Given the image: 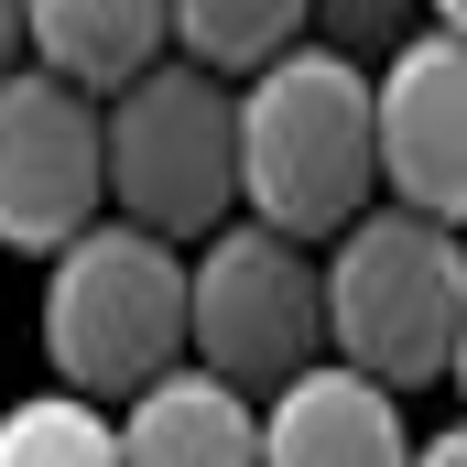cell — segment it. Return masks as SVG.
<instances>
[{
	"mask_svg": "<svg viewBox=\"0 0 467 467\" xmlns=\"http://www.w3.org/2000/svg\"><path fill=\"white\" fill-rule=\"evenodd\" d=\"M380 196V99L348 44H283L239 77V207L283 239H337Z\"/></svg>",
	"mask_w": 467,
	"mask_h": 467,
	"instance_id": "obj_1",
	"label": "cell"
},
{
	"mask_svg": "<svg viewBox=\"0 0 467 467\" xmlns=\"http://www.w3.org/2000/svg\"><path fill=\"white\" fill-rule=\"evenodd\" d=\"M44 358L88 402H130L141 380H163L185 358V250L130 218L77 229L44 283Z\"/></svg>",
	"mask_w": 467,
	"mask_h": 467,
	"instance_id": "obj_2",
	"label": "cell"
},
{
	"mask_svg": "<svg viewBox=\"0 0 467 467\" xmlns=\"http://www.w3.org/2000/svg\"><path fill=\"white\" fill-rule=\"evenodd\" d=\"M327 348L413 391V380H446V348H457L467 316V250L446 218H413V207H358L337 250H327Z\"/></svg>",
	"mask_w": 467,
	"mask_h": 467,
	"instance_id": "obj_3",
	"label": "cell"
},
{
	"mask_svg": "<svg viewBox=\"0 0 467 467\" xmlns=\"http://www.w3.org/2000/svg\"><path fill=\"white\" fill-rule=\"evenodd\" d=\"M99 130H109V218L185 250L239 207V99L207 66H141L99 99Z\"/></svg>",
	"mask_w": 467,
	"mask_h": 467,
	"instance_id": "obj_4",
	"label": "cell"
},
{
	"mask_svg": "<svg viewBox=\"0 0 467 467\" xmlns=\"http://www.w3.org/2000/svg\"><path fill=\"white\" fill-rule=\"evenodd\" d=\"M185 348L218 380H294L327 348V283L305 261V239L261 229V218H218L185 261Z\"/></svg>",
	"mask_w": 467,
	"mask_h": 467,
	"instance_id": "obj_5",
	"label": "cell"
},
{
	"mask_svg": "<svg viewBox=\"0 0 467 467\" xmlns=\"http://www.w3.org/2000/svg\"><path fill=\"white\" fill-rule=\"evenodd\" d=\"M109 218V130L99 88L55 66L0 77V250H66Z\"/></svg>",
	"mask_w": 467,
	"mask_h": 467,
	"instance_id": "obj_6",
	"label": "cell"
},
{
	"mask_svg": "<svg viewBox=\"0 0 467 467\" xmlns=\"http://www.w3.org/2000/svg\"><path fill=\"white\" fill-rule=\"evenodd\" d=\"M380 99V185L413 218L467 229V33H402L391 66L369 77Z\"/></svg>",
	"mask_w": 467,
	"mask_h": 467,
	"instance_id": "obj_7",
	"label": "cell"
},
{
	"mask_svg": "<svg viewBox=\"0 0 467 467\" xmlns=\"http://www.w3.org/2000/svg\"><path fill=\"white\" fill-rule=\"evenodd\" d=\"M261 467H413L402 391L348 358H305L261 402Z\"/></svg>",
	"mask_w": 467,
	"mask_h": 467,
	"instance_id": "obj_8",
	"label": "cell"
},
{
	"mask_svg": "<svg viewBox=\"0 0 467 467\" xmlns=\"http://www.w3.org/2000/svg\"><path fill=\"white\" fill-rule=\"evenodd\" d=\"M119 467H261V402L218 369H163L119 402Z\"/></svg>",
	"mask_w": 467,
	"mask_h": 467,
	"instance_id": "obj_9",
	"label": "cell"
},
{
	"mask_svg": "<svg viewBox=\"0 0 467 467\" xmlns=\"http://www.w3.org/2000/svg\"><path fill=\"white\" fill-rule=\"evenodd\" d=\"M22 33H33V66H55V77L109 99L141 66H163L174 11L163 0H22Z\"/></svg>",
	"mask_w": 467,
	"mask_h": 467,
	"instance_id": "obj_10",
	"label": "cell"
},
{
	"mask_svg": "<svg viewBox=\"0 0 467 467\" xmlns=\"http://www.w3.org/2000/svg\"><path fill=\"white\" fill-rule=\"evenodd\" d=\"M163 11H174L185 66H207V77H250V66H272V55L305 44V22H316V0H163Z\"/></svg>",
	"mask_w": 467,
	"mask_h": 467,
	"instance_id": "obj_11",
	"label": "cell"
},
{
	"mask_svg": "<svg viewBox=\"0 0 467 467\" xmlns=\"http://www.w3.org/2000/svg\"><path fill=\"white\" fill-rule=\"evenodd\" d=\"M0 467H119V413L88 391H22L0 413Z\"/></svg>",
	"mask_w": 467,
	"mask_h": 467,
	"instance_id": "obj_12",
	"label": "cell"
},
{
	"mask_svg": "<svg viewBox=\"0 0 467 467\" xmlns=\"http://www.w3.org/2000/svg\"><path fill=\"white\" fill-rule=\"evenodd\" d=\"M413 11H424V0H316V22H327V44H380V33H391V44H402V22H413Z\"/></svg>",
	"mask_w": 467,
	"mask_h": 467,
	"instance_id": "obj_13",
	"label": "cell"
},
{
	"mask_svg": "<svg viewBox=\"0 0 467 467\" xmlns=\"http://www.w3.org/2000/svg\"><path fill=\"white\" fill-rule=\"evenodd\" d=\"M413 467H467V424H446V435H424V446H413Z\"/></svg>",
	"mask_w": 467,
	"mask_h": 467,
	"instance_id": "obj_14",
	"label": "cell"
},
{
	"mask_svg": "<svg viewBox=\"0 0 467 467\" xmlns=\"http://www.w3.org/2000/svg\"><path fill=\"white\" fill-rule=\"evenodd\" d=\"M22 44H33V33H22V0H0V77L22 66Z\"/></svg>",
	"mask_w": 467,
	"mask_h": 467,
	"instance_id": "obj_15",
	"label": "cell"
},
{
	"mask_svg": "<svg viewBox=\"0 0 467 467\" xmlns=\"http://www.w3.org/2000/svg\"><path fill=\"white\" fill-rule=\"evenodd\" d=\"M446 380L467 391V316H457V348H446Z\"/></svg>",
	"mask_w": 467,
	"mask_h": 467,
	"instance_id": "obj_16",
	"label": "cell"
},
{
	"mask_svg": "<svg viewBox=\"0 0 467 467\" xmlns=\"http://www.w3.org/2000/svg\"><path fill=\"white\" fill-rule=\"evenodd\" d=\"M424 11H435V22H446V33H467V0H424Z\"/></svg>",
	"mask_w": 467,
	"mask_h": 467,
	"instance_id": "obj_17",
	"label": "cell"
}]
</instances>
